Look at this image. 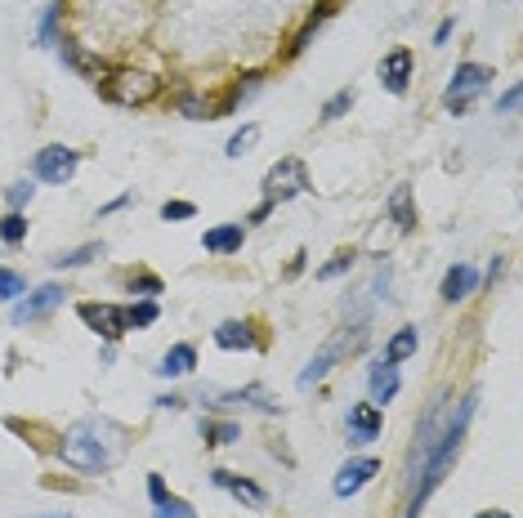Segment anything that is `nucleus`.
Listing matches in <instances>:
<instances>
[{"label": "nucleus", "mask_w": 523, "mask_h": 518, "mask_svg": "<svg viewBox=\"0 0 523 518\" xmlns=\"http://www.w3.org/2000/svg\"><path fill=\"white\" fill-rule=\"evenodd\" d=\"M304 268H309V255H304V251H296V255H291V264L282 268V277H287V282H296V277L304 273Z\"/></svg>", "instance_id": "obj_45"}, {"label": "nucleus", "mask_w": 523, "mask_h": 518, "mask_svg": "<svg viewBox=\"0 0 523 518\" xmlns=\"http://www.w3.org/2000/svg\"><path fill=\"white\" fill-rule=\"evenodd\" d=\"M246 242V224H215L202 233V251L206 255H237Z\"/></svg>", "instance_id": "obj_23"}, {"label": "nucleus", "mask_w": 523, "mask_h": 518, "mask_svg": "<svg viewBox=\"0 0 523 518\" xmlns=\"http://www.w3.org/2000/svg\"><path fill=\"white\" fill-rule=\"evenodd\" d=\"M398 389H403V380H398V367H389V362H372V371H367V402L372 407H389V402L398 398Z\"/></svg>", "instance_id": "obj_19"}, {"label": "nucleus", "mask_w": 523, "mask_h": 518, "mask_svg": "<svg viewBox=\"0 0 523 518\" xmlns=\"http://www.w3.org/2000/svg\"><path fill=\"white\" fill-rule=\"evenodd\" d=\"M63 300H68V286H63V282H41L36 291H27L23 300H14V313H9V322H14V326L45 322L54 309H63Z\"/></svg>", "instance_id": "obj_9"}, {"label": "nucleus", "mask_w": 523, "mask_h": 518, "mask_svg": "<svg viewBox=\"0 0 523 518\" xmlns=\"http://www.w3.org/2000/svg\"><path fill=\"white\" fill-rule=\"evenodd\" d=\"M206 402V398H202ZM206 407H255V411H264V416H278V402L269 398V389L264 385H246V389H228V393H215Z\"/></svg>", "instance_id": "obj_17"}, {"label": "nucleus", "mask_w": 523, "mask_h": 518, "mask_svg": "<svg viewBox=\"0 0 523 518\" xmlns=\"http://www.w3.org/2000/svg\"><path fill=\"white\" fill-rule=\"evenodd\" d=\"M331 14H336V0H318V5L309 9V18H304V23H300V32L287 41V59H300V54L309 50V41H313V36H318V27L327 23Z\"/></svg>", "instance_id": "obj_22"}, {"label": "nucleus", "mask_w": 523, "mask_h": 518, "mask_svg": "<svg viewBox=\"0 0 523 518\" xmlns=\"http://www.w3.org/2000/svg\"><path fill=\"white\" fill-rule=\"evenodd\" d=\"M23 295H27V277L18 273V268L0 264V304H14V300H23Z\"/></svg>", "instance_id": "obj_35"}, {"label": "nucleus", "mask_w": 523, "mask_h": 518, "mask_svg": "<svg viewBox=\"0 0 523 518\" xmlns=\"http://www.w3.org/2000/svg\"><path fill=\"white\" fill-rule=\"evenodd\" d=\"M152 518H197V510L184 501V496H166L161 505H152Z\"/></svg>", "instance_id": "obj_38"}, {"label": "nucleus", "mask_w": 523, "mask_h": 518, "mask_svg": "<svg viewBox=\"0 0 523 518\" xmlns=\"http://www.w3.org/2000/svg\"><path fill=\"white\" fill-rule=\"evenodd\" d=\"M273 210H278V206H269V201H260V206H255V210H251V215H246V219H242V224H264V219H269V215H273Z\"/></svg>", "instance_id": "obj_47"}, {"label": "nucleus", "mask_w": 523, "mask_h": 518, "mask_svg": "<svg viewBox=\"0 0 523 518\" xmlns=\"http://www.w3.org/2000/svg\"><path fill=\"white\" fill-rule=\"evenodd\" d=\"M63 36V0H50V5H41V14H36V45L41 50H54Z\"/></svg>", "instance_id": "obj_26"}, {"label": "nucleus", "mask_w": 523, "mask_h": 518, "mask_svg": "<svg viewBox=\"0 0 523 518\" xmlns=\"http://www.w3.org/2000/svg\"><path fill=\"white\" fill-rule=\"evenodd\" d=\"M121 318H126V331H148V326H157L161 318V304L157 300H135L121 309Z\"/></svg>", "instance_id": "obj_30"}, {"label": "nucleus", "mask_w": 523, "mask_h": 518, "mask_svg": "<svg viewBox=\"0 0 523 518\" xmlns=\"http://www.w3.org/2000/svg\"><path fill=\"white\" fill-rule=\"evenodd\" d=\"M474 411H479V389L461 393V398L448 407L443 429H439V443H434V452L425 456L416 483L407 487V510H403V518H421V510L430 505V496L443 487V478H448V469L456 465V456H461V447H465V434H470Z\"/></svg>", "instance_id": "obj_1"}, {"label": "nucleus", "mask_w": 523, "mask_h": 518, "mask_svg": "<svg viewBox=\"0 0 523 518\" xmlns=\"http://www.w3.org/2000/svg\"><path fill=\"white\" fill-rule=\"evenodd\" d=\"M103 251H108L103 242H85V246H72V251H59V255L50 259V264L59 268V273H76V268H85V264H94V259H103Z\"/></svg>", "instance_id": "obj_29"}, {"label": "nucleus", "mask_w": 523, "mask_h": 518, "mask_svg": "<svg viewBox=\"0 0 523 518\" xmlns=\"http://www.w3.org/2000/svg\"><path fill=\"white\" fill-rule=\"evenodd\" d=\"M448 407H452V393H439V398H434L430 407H425L421 425H416V443H412V452H407V474H403L407 487L416 483V474H421L425 456H430L434 443H439V429H443V416H448Z\"/></svg>", "instance_id": "obj_7"}, {"label": "nucleus", "mask_w": 523, "mask_h": 518, "mask_svg": "<svg viewBox=\"0 0 523 518\" xmlns=\"http://www.w3.org/2000/svg\"><path fill=\"white\" fill-rule=\"evenodd\" d=\"M0 242L5 246L27 242V210H5V215H0Z\"/></svg>", "instance_id": "obj_33"}, {"label": "nucleus", "mask_w": 523, "mask_h": 518, "mask_svg": "<svg viewBox=\"0 0 523 518\" xmlns=\"http://www.w3.org/2000/svg\"><path fill=\"white\" fill-rule=\"evenodd\" d=\"M170 108L188 121H215V99H206V94H197V90H179L175 99H170Z\"/></svg>", "instance_id": "obj_27"}, {"label": "nucleus", "mask_w": 523, "mask_h": 518, "mask_svg": "<svg viewBox=\"0 0 523 518\" xmlns=\"http://www.w3.org/2000/svg\"><path fill=\"white\" fill-rule=\"evenodd\" d=\"M224 492L233 496V501L242 505V510H264V505H269V492H264V487L255 483V478H246V474H233V469H228V483H224Z\"/></svg>", "instance_id": "obj_25"}, {"label": "nucleus", "mask_w": 523, "mask_h": 518, "mask_svg": "<svg viewBox=\"0 0 523 518\" xmlns=\"http://www.w3.org/2000/svg\"><path fill=\"white\" fill-rule=\"evenodd\" d=\"M99 358H103V367H112V362H117V344H103Z\"/></svg>", "instance_id": "obj_48"}, {"label": "nucleus", "mask_w": 523, "mask_h": 518, "mask_svg": "<svg viewBox=\"0 0 523 518\" xmlns=\"http://www.w3.org/2000/svg\"><path fill=\"white\" fill-rule=\"evenodd\" d=\"M492 81H497V72H492L488 63H456L448 90H443V108H448L452 117H465V112L474 108V99L492 90Z\"/></svg>", "instance_id": "obj_5"}, {"label": "nucleus", "mask_w": 523, "mask_h": 518, "mask_svg": "<svg viewBox=\"0 0 523 518\" xmlns=\"http://www.w3.org/2000/svg\"><path fill=\"white\" fill-rule=\"evenodd\" d=\"M54 50H59V59L68 63L76 76H85V81H94V85H99L103 76L112 72V63H103V59H94V54H85L81 45L72 41V36H59V45H54Z\"/></svg>", "instance_id": "obj_16"}, {"label": "nucleus", "mask_w": 523, "mask_h": 518, "mask_svg": "<svg viewBox=\"0 0 523 518\" xmlns=\"http://www.w3.org/2000/svg\"><path fill=\"white\" fill-rule=\"evenodd\" d=\"M197 434H202L206 447H233L237 438H242V425H237V420H211V416H202Z\"/></svg>", "instance_id": "obj_28"}, {"label": "nucleus", "mask_w": 523, "mask_h": 518, "mask_svg": "<svg viewBox=\"0 0 523 518\" xmlns=\"http://www.w3.org/2000/svg\"><path fill=\"white\" fill-rule=\"evenodd\" d=\"M161 219H166V224H184V219H197V206L193 201H166V206H161Z\"/></svg>", "instance_id": "obj_40"}, {"label": "nucleus", "mask_w": 523, "mask_h": 518, "mask_svg": "<svg viewBox=\"0 0 523 518\" xmlns=\"http://www.w3.org/2000/svg\"><path fill=\"white\" fill-rule=\"evenodd\" d=\"M264 344L269 340H264L260 326L251 318H224L215 326V349H224V353H260Z\"/></svg>", "instance_id": "obj_11"}, {"label": "nucleus", "mask_w": 523, "mask_h": 518, "mask_svg": "<svg viewBox=\"0 0 523 518\" xmlns=\"http://www.w3.org/2000/svg\"><path fill=\"white\" fill-rule=\"evenodd\" d=\"M76 318L90 326V331L99 335L103 344H117L121 335H126V318H121V304H112V300H81V304H76Z\"/></svg>", "instance_id": "obj_10"}, {"label": "nucleus", "mask_w": 523, "mask_h": 518, "mask_svg": "<svg viewBox=\"0 0 523 518\" xmlns=\"http://www.w3.org/2000/svg\"><path fill=\"white\" fill-rule=\"evenodd\" d=\"M367 331H372V322H345L327 344H322L318 353H313L309 362H304V371L296 376V385H300V389L322 385V380H327L331 371H336V362H345V358H354V353H363Z\"/></svg>", "instance_id": "obj_3"}, {"label": "nucleus", "mask_w": 523, "mask_h": 518, "mask_svg": "<svg viewBox=\"0 0 523 518\" xmlns=\"http://www.w3.org/2000/svg\"><path fill=\"white\" fill-rule=\"evenodd\" d=\"M41 518H72L68 510H54V514H41Z\"/></svg>", "instance_id": "obj_50"}, {"label": "nucleus", "mask_w": 523, "mask_h": 518, "mask_svg": "<svg viewBox=\"0 0 523 518\" xmlns=\"http://www.w3.org/2000/svg\"><path fill=\"white\" fill-rule=\"evenodd\" d=\"M519 94H523V90H519V85H510V90H506V94H501V99H497V117H510V112H515V108H519Z\"/></svg>", "instance_id": "obj_44"}, {"label": "nucleus", "mask_w": 523, "mask_h": 518, "mask_svg": "<svg viewBox=\"0 0 523 518\" xmlns=\"http://www.w3.org/2000/svg\"><path fill=\"white\" fill-rule=\"evenodd\" d=\"M452 32H456V18H443V23L434 27V50H443V45L452 41Z\"/></svg>", "instance_id": "obj_46"}, {"label": "nucleus", "mask_w": 523, "mask_h": 518, "mask_svg": "<svg viewBox=\"0 0 523 518\" xmlns=\"http://www.w3.org/2000/svg\"><path fill=\"white\" fill-rule=\"evenodd\" d=\"M126 291L135 300H157V295H166V282L157 273H148V268H135V273H126Z\"/></svg>", "instance_id": "obj_31"}, {"label": "nucleus", "mask_w": 523, "mask_h": 518, "mask_svg": "<svg viewBox=\"0 0 523 518\" xmlns=\"http://www.w3.org/2000/svg\"><path fill=\"white\" fill-rule=\"evenodd\" d=\"M354 251H336V255H331L327 259V264H322L318 268V273H313V277H318V282H336V277H345L349 273V268H354Z\"/></svg>", "instance_id": "obj_37"}, {"label": "nucleus", "mask_w": 523, "mask_h": 518, "mask_svg": "<svg viewBox=\"0 0 523 518\" xmlns=\"http://www.w3.org/2000/svg\"><path fill=\"white\" fill-rule=\"evenodd\" d=\"M474 518H510V514H506V510H479Z\"/></svg>", "instance_id": "obj_49"}, {"label": "nucleus", "mask_w": 523, "mask_h": 518, "mask_svg": "<svg viewBox=\"0 0 523 518\" xmlns=\"http://www.w3.org/2000/svg\"><path fill=\"white\" fill-rule=\"evenodd\" d=\"M157 371L161 380H184V376H193L197 371V344H188V340H179V344H170L166 353L157 358Z\"/></svg>", "instance_id": "obj_18"}, {"label": "nucleus", "mask_w": 523, "mask_h": 518, "mask_svg": "<svg viewBox=\"0 0 523 518\" xmlns=\"http://www.w3.org/2000/svg\"><path fill=\"white\" fill-rule=\"evenodd\" d=\"M416 353H421V331H416V326H398V331L385 340L380 362H389V367H403V362L416 358Z\"/></svg>", "instance_id": "obj_24"}, {"label": "nucleus", "mask_w": 523, "mask_h": 518, "mask_svg": "<svg viewBox=\"0 0 523 518\" xmlns=\"http://www.w3.org/2000/svg\"><path fill=\"white\" fill-rule=\"evenodd\" d=\"M161 90H166V81H161L157 72H148V67H135V63L112 67L99 81V94L108 103H117V108H148V103L161 99Z\"/></svg>", "instance_id": "obj_4"}, {"label": "nucleus", "mask_w": 523, "mask_h": 518, "mask_svg": "<svg viewBox=\"0 0 523 518\" xmlns=\"http://www.w3.org/2000/svg\"><path fill=\"white\" fill-rule=\"evenodd\" d=\"M389 282H394V264H389V259H380V264H376V277H372V291H367V295H372L376 304L389 300Z\"/></svg>", "instance_id": "obj_39"}, {"label": "nucleus", "mask_w": 523, "mask_h": 518, "mask_svg": "<svg viewBox=\"0 0 523 518\" xmlns=\"http://www.w3.org/2000/svg\"><path fill=\"white\" fill-rule=\"evenodd\" d=\"M255 143H260V126H255V121H246V126H242V130L233 134V139L224 143V157H228V161H242L246 152L255 148Z\"/></svg>", "instance_id": "obj_34"}, {"label": "nucleus", "mask_w": 523, "mask_h": 518, "mask_svg": "<svg viewBox=\"0 0 523 518\" xmlns=\"http://www.w3.org/2000/svg\"><path fill=\"white\" fill-rule=\"evenodd\" d=\"M474 291H479V268H474V264H452L448 273H443L439 300L443 304H461V300H470Z\"/></svg>", "instance_id": "obj_20"}, {"label": "nucleus", "mask_w": 523, "mask_h": 518, "mask_svg": "<svg viewBox=\"0 0 523 518\" xmlns=\"http://www.w3.org/2000/svg\"><path fill=\"white\" fill-rule=\"evenodd\" d=\"M309 166H304L300 157H282L278 166H269L264 170V179H260V201H269V206H287V201H296L309 193Z\"/></svg>", "instance_id": "obj_6"}, {"label": "nucleus", "mask_w": 523, "mask_h": 518, "mask_svg": "<svg viewBox=\"0 0 523 518\" xmlns=\"http://www.w3.org/2000/svg\"><path fill=\"white\" fill-rule=\"evenodd\" d=\"M135 201V193H121V197H112V201H103L99 206V219H112V215H121V210Z\"/></svg>", "instance_id": "obj_43"}, {"label": "nucleus", "mask_w": 523, "mask_h": 518, "mask_svg": "<svg viewBox=\"0 0 523 518\" xmlns=\"http://www.w3.org/2000/svg\"><path fill=\"white\" fill-rule=\"evenodd\" d=\"M32 197H36V179L27 175V179H14V184L5 188V206L9 210H27L32 206Z\"/></svg>", "instance_id": "obj_36"}, {"label": "nucleus", "mask_w": 523, "mask_h": 518, "mask_svg": "<svg viewBox=\"0 0 523 518\" xmlns=\"http://www.w3.org/2000/svg\"><path fill=\"white\" fill-rule=\"evenodd\" d=\"M380 429H385V416H380V407H372V402H354L345 416V443L349 447H372L380 438Z\"/></svg>", "instance_id": "obj_13"}, {"label": "nucleus", "mask_w": 523, "mask_h": 518, "mask_svg": "<svg viewBox=\"0 0 523 518\" xmlns=\"http://www.w3.org/2000/svg\"><path fill=\"white\" fill-rule=\"evenodd\" d=\"M354 103H358V90H354V85H345V90H336V94H331V99L318 108V121H322V126H331V121L349 117V108H354Z\"/></svg>", "instance_id": "obj_32"}, {"label": "nucleus", "mask_w": 523, "mask_h": 518, "mask_svg": "<svg viewBox=\"0 0 523 518\" xmlns=\"http://www.w3.org/2000/svg\"><path fill=\"white\" fill-rule=\"evenodd\" d=\"M148 501L152 505H161V501H166V496H170V487H166V478H161V474H148Z\"/></svg>", "instance_id": "obj_42"}, {"label": "nucleus", "mask_w": 523, "mask_h": 518, "mask_svg": "<svg viewBox=\"0 0 523 518\" xmlns=\"http://www.w3.org/2000/svg\"><path fill=\"white\" fill-rule=\"evenodd\" d=\"M152 407H157V411H184L188 398H184V393L170 389V393H157V398H152Z\"/></svg>", "instance_id": "obj_41"}, {"label": "nucleus", "mask_w": 523, "mask_h": 518, "mask_svg": "<svg viewBox=\"0 0 523 518\" xmlns=\"http://www.w3.org/2000/svg\"><path fill=\"white\" fill-rule=\"evenodd\" d=\"M264 81H269V72H242L233 85L224 90V99H215V117H237V112L246 108V103L255 99V94L264 90Z\"/></svg>", "instance_id": "obj_15"}, {"label": "nucleus", "mask_w": 523, "mask_h": 518, "mask_svg": "<svg viewBox=\"0 0 523 518\" xmlns=\"http://www.w3.org/2000/svg\"><path fill=\"white\" fill-rule=\"evenodd\" d=\"M385 219L389 224L398 228V233H416V224H421V219H416V201H412V184H398L394 193L385 197Z\"/></svg>", "instance_id": "obj_21"}, {"label": "nucleus", "mask_w": 523, "mask_h": 518, "mask_svg": "<svg viewBox=\"0 0 523 518\" xmlns=\"http://www.w3.org/2000/svg\"><path fill=\"white\" fill-rule=\"evenodd\" d=\"M76 166H81V152H76L72 143H50V148H41L32 157V179L36 184L63 188V184H72Z\"/></svg>", "instance_id": "obj_8"}, {"label": "nucleus", "mask_w": 523, "mask_h": 518, "mask_svg": "<svg viewBox=\"0 0 523 518\" xmlns=\"http://www.w3.org/2000/svg\"><path fill=\"white\" fill-rule=\"evenodd\" d=\"M412 67H416V54L407 50V45H398V50H389L385 59H380V85H385L389 94H398L403 99L407 90H412Z\"/></svg>", "instance_id": "obj_14"}, {"label": "nucleus", "mask_w": 523, "mask_h": 518, "mask_svg": "<svg viewBox=\"0 0 523 518\" xmlns=\"http://www.w3.org/2000/svg\"><path fill=\"white\" fill-rule=\"evenodd\" d=\"M108 420H81V425L63 429L59 443H54V456L63 460L68 469H76V474H108L112 460H117V447L108 443Z\"/></svg>", "instance_id": "obj_2"}, {"label": "nucleus", "mask_w": 523, "mask_h": 518, "mask_svg": "<svg viewBox=\"0 0 523 518\" xmlns=\"http://www.w3.org/2000/svg\"><path fill=\"white\" fill-rule=\"evenodd\" d=\"M376 474H380V460L376 456H349L345 465L336 469V478H331V492H336V501H349V496L363 492Z\"/></svg>", "instance_id": "obj_12"}]
</instances>
